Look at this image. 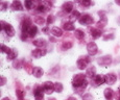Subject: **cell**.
Here are the masks:
<instances>
[{
	"instance_id": "27",
	"label": "cell",
	"mask_w": 120,
	"mask_h": 100,
	"mask_svg": "<svg viewBox=\"0 0 120 100\" xmlns=\"http://www.w3.org/2000/svg\"><path fill=\"white\" fill-rule=\"evenodd\" d=\"M63 89H64V87H63V85H62L61 82H55L54 83V91L55 92L61 93L62 91H63Z\"/></svg>"
},
{
	"instance_id": "37",
	"label": "cell",
	"mask_w": 120,
	"mask_h": 100,
	"mask_svg": "<svg viewBox=\"0 0 120 100\" xmlns=\"http://www.w3.org/2000/svg\"><path fill=\"white\" fill-rule=\"evenodd\" d=\"M4 83H5V78H4V77H1V85H3Z\"/></svg>"
},
{
	"instance_id": "41",
	"label": "cell",
	"mask_w": 120,
	"mask_h": 100,
	"mask_svg": "<svg viewBox=\"0 0 120 100\" xmlns=\"http://www.w3.org/2000/svg\"><path fill=\"white\" fill-rule=\"evenodd\" d=\"M43 31L44 32H47L48 31V28H43Z\"/></svg>"
},
{
	"instance_id": "39",
	"label": "cell",
	"mask_w": 120,
	"mask_h": 100,
	"mask_svg": "<svg viewBox=\"0 0 120 100\" xmlns=\"http://www.w3.org/2000/svg\"><path fill=\"white\" fill-rule=\"evenodd\" d=\"M75 2H77V3H82V0H74Z\"/></svg>"
},
{
	"instance_id": "21",
	"label": "cell",
	"mask_w": 120,
	"mask_h": 100,
	"mask_svg": "<svg viewBox=\"0 0 120 100\" xmlns=\"http://www.w3.org/2000/svg\"><path fill=\"white\" fill-rule=\"evenodd\" d=\"M63 28L65 30H67V31H72V30L75 29V26L73 25L72 22H66V23H64Z\"/></svg>"
},
{
	"instance_id": "8",
	"label": "cell",
	"mask_w": 120,
	"mask_h": 100,
	"mask_svg": "<svg viewBox=\"0 0 120 100\" xmlns=\"http://www.w3.org/2000/svg\"><path fill=\"white\" fill-rule=\"evenodd\" d=\"M117 80V76L113 73H110V74H107L105 76V82L108 83V85H114Z\"/></svg>"
},
{
	"instance_id": "15",
	"label": "cell",
	"mask_w": 120,
	"mask_h": 100,
	"mask_svg": "<svg viewBox=\"0 0 120 100\" xmlns=\"http://www.w3.org/2000/svg\"><path fill=\"white\" fill-rule=\"evenodd\" d=\"M91 36H92V38L93 39H98V38H100L101 37V31H100V29L99 28H91Z\"/></svg>"
},
{
	"instance_id": "35",
	"label": "cell",
	"mask_w": 120,
	"mask_h": 100,
	"mask_svg": "<svg viewBox=\"0 0 120 100\" xmlns=\"http://www.w3.org/2000/svg\"><path fill=\"white\" fill-rule=\"evenodd\" d=\"M6 7H8V3H5V2H2V4H1V10H2V11H5Z\"/></svg>"
},
{
	"instance_id": "29",
	"label": "cell",
	"mask_w": 120,
	"mask_h": 100,
	"mask_svg": "<svg viewBox=\"0 0 120 100\" xmlns=\"http://www.w3.org/2000/svg\"><path fill=\"white\" fill-rule=\"evenodd\" d=\"M73 44L71 43V42H64L63 45H62V48H63L64 50H68L70 49V48H72Z\"/></svg>"
},
{
	"instance_id": "2",
	"label": "cell",
	"mask_w": 120,
	"mask_h": 100,
	"mask_svg": "<svg viewBox=\"0 0 120 100\" xmlns=\"http://www.w3.org/2000/svg\"><path fill=\"white\" fill-rule=\"evenodd\" d=\"M1 29L4 30L8 37L15 36V29H14V27L11 24H8V23H5L4 21H1Z\"/></svg>"
},
{
	"instance_id": "6",
	"label": "cell",
	"mask_w": 120,
	"mask_h": 100,
	"mask_svg": "<svg viewBox=\"0 0 120 100\" xmlns=\"http://www.w3.org/2000/svg\"><path fill=\"white\" fill-rule=\"evenodd\" d=\"M112 63V56L111 55H105L98 59V64L102 67H108Z\"/></svg>"
},
{
	"instance_id": "10",
	"label": "cell",
	"mask_w": 120,
	"mask_h": 100,
	"mask_svg": "<svg viewBox=\"0 0 120 100\" xmlns=\"http://www.w3.org/2000/svg\"><path fill=\"white\" fill-rule=\"evenodd\" d=\"M31 26V21L29 19H25L23 20V22L21 23V29H22V32H24V33H27V31H28V29L30 28Z\"/></svg>"
},
{
	"instance_id": "16",
	"label": "cell",
	"mask_w": 120,
	"mask_h": 100,
	"mask_svg": "<svg viewBox=\"0 0 120 100\" xmlns=\"http://www.w3.org/2000/svg\"><path fill=\"white\" fill-rule=\"evenodd\" d=\"M33 44L36 46V47L42 48V47H44V46L46 45V41L44 40V39H37V40H34L33 42Z\"/></svg>"
},
{
	"instance_id": "38",
	"label": "cell",
	"mask_w": 120,
	"mask_h": 100,
	"mask_svg": "<svg viewBox=\"0 0 120 100\" xmlns=\"http://www.w3.org/2000/svg\"><path fill=\"white\" fill-rule=\"evenodd\" d=\"M67 100H76V99H75L74 97H69V98L67 99Z\"/></svg>"
},
{
	"instance_id": "23",
	"label": "cell",
	"mask_w": 120,
	"mask_h": 100,
	"mask_svg": "<svg viewBox=\"0 0 120 100\" xmlns=\"http://www.w3.org/2000/svg\"><path fill=\"white\" fill-rule=\"evenodd\" d=\"M107 22H108V19H107V17H105V16L101 17V20L97 23V28H103V27L107 25Z\"/></svg>"
},
{
	"instance_id": "20",
	"label": "cell",
	"mask_w": 120,
	"mask_h": 100,
	"mask_svg": "<svg viewBox=\"0 0 120 100\" xmlns=\"http://www.w3.org/2000/svg\"><path fill=\"white\" fill-rule=\"evenodd\" d=\"M37 32H38V28H37V26L31 25L30 28H29L28 31H27V34H28V37H30V38H34V37L37 34Z\"/></svg>"
},
{
	"instance_id": "7",
	"label": "cell",
	"mask_w": 120,
	"mask_h": 100,
	"mask_svg": "<svg viewBox=\"0 0 120 100\" xmlns=\"http://www.w3.org/2000/svg\"><path fill=\"white\" fill-rule=\"evenodd\" d=\"M44 92H45V90H44L43 87L36 88V90L34 91V98H36V100H42L43 96H44Z\"/></svg>"
},
{
	"instance_id": "19",
	"label": "cell",
	"mask_w": 120,
	"mask_h": 100,
	"mask_svg": "<svg viewBox=\"0 0 120 100\" xmlns=\"http://www.w3.org/2000/svg\"><path fill=\"white\" fill-rule=\"evenodd\" d=\"M103 94H105V97L107 100H112L113 99V95H114V92H113L112 89H105V92H103Z\"/></svg>"
},
{
	"instance_id": "28",
	"label": "cell",
	"mask_w": 120,
	"mask_h": 100,
	"mask_svg": "<svg viewBox=\"0 0 120 100\" xmlns=\"http://www.w3.org/2000/svg\"><path fill=\"white\" fill-rule=\"evenodd\" d=\"M34 22H36V24H38V25H43L44 23H45V19H44L43 17L37 16V17L34 18Z\"/></svg>"
},
{
	"instance_id": "14",
	"label": "cell",
	"mask_w": 120,
	"mask_h": 100,
	"mask_svg": "<svg viewBox=\"0 0 120 100\" xmlns=\"http://www.w3.org/2000/svg\"><path fill=\"white\" fill-rule=\"evenodd\" d=\"M11 8L14 11H23V6L19 0H14L11 3Z\"/></svg>"
},
{
	"instance_id": "4",
	"label": "cell",
	"mask_w": 120,
	"mask_h": 100,
	"mask_svg": "<svg viewBox=\"0 0 120 100\" xmlns=\"http://www.w3.org/2000/svg\"><path fill=\"white\" fill-rule=\"evenodd\" d=\"M90 57L89 56H84V57H82V59H79L77 60V67H78V69H80V70H84V69H86L87 68V66H88V64L90 63Z\"/></svg>"
},
{
	"instance_id": "13",
	"label": "cell",
	"mask_w": 120,
	"mask_h": 100,
	"mask_svg": "<svg viewBox=\"0 0 120 100\" xmlns=\"http://www.w3.org/2000/svg\"><path fill=\"white\" fill-rule=\"evenodd\" d=\"M43 73H44L43 69L40 68V67H34V68L33 69V75L37 78H40L41 76L43 75Z\"/></svg>"
},
{
	"instance_id": "24",
	"label": "cell",
	"mask_w": 120,
	"mask_h": 100,
	"mask_svg": "<svg viewBox=\"0 0 120 100\" xmlns=\"http://www.w3.org/2000/svg\"><path fill=\"white\" fill-rule=\"evenodd\" d=\"M94 80H95V83L97 85H100L102 83H105V77L101 75H95L94 76Z\"/></svg>"
},
{
	"instance_id": "25",
	"label": "cell",
	"mask_w": 120,
	"mask_h": 100,
	"mask_svg": "<svg viewBox=\"0 0 120 100\" xmlns=\"http://www.w3.org/2000/svg\"><path fill=\"white\" fill-rule=\"evenodd\" d=\"M74 34H75V38L78 39V40H82V39L85 38L84 31H82V30H80V29H76V30H75Z\"/></svg>"
},
{
	"instance_id": "33",
	"label": "cell",
	"mask_w": 120,
	"mask_h": 100,
	"mask_svg": "<svg viewBox=\"0 0 120 100\" xmlns=\"http://www.w3.org/2000/svg\"><path fill=\"white\" fill-rule=\"evenodd\" d=\"M17 96L19 100H23V92L21 90H17Z\"/></svg>"
},
{
	"instance_id": "5",
	"label": "cell",
	"mask_w": 120,
	"mask_h": 100,
	"mask_svg": "<svg viewBox=\"0 0 120 100\" xmlns=\"http://www.w3.org/2000/svg\"><path fill=\"white\" fill-rule=\"evenodd\" d=\"M80 24H84V25H90L92 24V23L94 22L93 18L91 17L90 15H82L79 17V19H78Z\"/></svg>"
},
{
	"instance_id": "9",
	"label": "cell",
	"mask_w": 120,
	"mask_h": 100,
	"mask_svg": "<svg viewBox=\"0 0 120 100\" xmlns=\"http://www.w3.org/2000/svg\"><path fill=\"white\" fill-rule=\"evenodd\" d=\"M43 88H44V90H45V93L51 94V93L54 91V83L51 82V81H46V82L43 85Z\"/></svg>"
},
{
	"instance_id": "31",
	"label": "cell",
	"mask_w": 120,
	"mask_h": 100,
	"mask_svg": "<svg viewBox=\"0 0 120 100\" xmlns=\"http://www.w3.org/2000/svg\"><path fill=\"white\" fill-rule=\"evenodd\" d=\"M91 3H92L91 0H82V2L80 4H82V6H85V7H88V6L91 5Z\"/></svg>"
},
{
	"instance_id": "34",
	"label": "cell",
	"mask_w": 120,
	"mask_h": 100,
	"mask_svg": "<svg viewBox=\"0 0 120 100\" xmlns=\"http://www.w3.org/2000/svg\"><path fill=\"white\" fill-rule=\"evenodd\" d=\"M53 21H54L53 16H49V17L47 18V20H46V22H47V24L49 25V24H51V23H53Z\"/></svg>"
},
{
	"instance_id": "1",
	"label": "cell",
	"mask_w": 120,
	"mask_h": 100,
	"mask_svg": "<svg viewBox=\"0 0 120 100\" xmlns=\"http://www.w3.org/2000/svg\"><path fill=\"white\" fill-rule=\"evenodd\" d=\"M86 76L84 74H76L72 79V85L75 89L82 90L88 85V81L86 80Z\"/></svg>"
},
{
	"instance_id": "18",
	"label": "cell",
	"mask_w": 120,
	"mask_h": 100,
	"mask_svg": "<svg viewBox=\"0 0 120 100\" xmlns=\"http://www.w3.org/2000/svg\"><path fill=\"white\" fill-rule=\"evenodd\" d=\"M86 75L89 76V77L91 78H94V76L96 75V68L95 67H90V68L87 69V72H86Z\"/></svg>"
},
{
	"instance_id": "12",
	"label": "cell",
	"mask_w": 120,
	"mask_h": 100,
	"mask_svg": "<svg viewBox=\"0 0 120 100\" xmlns=\"http://www.w3.org/2000/svg\"><path fill=\"white\" fill-rule=\"evenodd\" d=\"M62 8H63V11H65V13L69 14V13H72L73 11V3L70 1H67L65 3L63 4V6H62Z\"/></svg>"
},
{
	"instance_id": "36",
	"label": "cell",
	"mask_w": 120,
	"mask_h": 100,
	"mask_svg": "<svg viewBox=\"0 0 120 100\" xmlns=\"http://www.w3.org/2000/svg\"><path fill=\"white\" fill-rule=\"evenodd\" d=\"M84 100H92V96L90 94H87L84 96Z\"/></svg>"
},
{
	"instance_id": "42",
	"label": "cell",
	"mask_w": 120,
	"mask_h": 100,
	"mask_svg": "<svg viewBox=\"0 0 120 100\" xmlns=\"http://www.w3.org/2000/svg\"><path fill=\"white\" fill-rule=\"evenodd\" d=\"M2 100H11V99H10V98H8V97H5V98H3Z\"/></svg>"
},
{
	"instance_id": "32",
	"label": "cell",
	"mask_w": 120,
	"mask_h": 100,
	"mask_svg": "<svg viewBox=\"0 0 120 100\" xmlns=\"http://www.w3.org/2000/svg\"><path fill=\"white\" fill-rule=\"evenodd\" d=\"M11 49H10V48L8 47H6L5 45H3V44H2L1 45V51L3 53H10V51H11Z\"/></svg>"
},
{
	"instance_id": "40",
	"label": "cell",
	"mask_w": 120,
	"mask_h": 100,
	"mask_svg": "<svg viewBox=\"0 0 120 100\" xmlns=\"http://www.w3.org/2000/svg\"><path fill=\"white\" fill-rule=\"evenodd\" d=\"M115 2H116L118 5H120V0H115Z\"/></svg>"
},
{
	"instance_id": "22",
	"label": "cell",
	"mask_w": 120,
	"mask_h": 100,
	"mask_svg": "<svg viewBox=\"0 0 120 100\" xmlns=\"http://www.w3.org/2000/svg\"><path fill=\"white\" fill-rule=\"evenodd\" d=\"M17 55H18V51L16 49H11L10 51V53H8V59L10 60H14L17 59Z\"/></svg>"
},
{
	"instance_id": "26",
	"label": "cell",
	"mask_w": 120,
	"mask_h": 100,
	"mask_svg": "<svg viewBox=\"0 0 120 100\" xmlns=\"http://www.w3.org/2000/svg\"><path fill=\"white\" fill-rule=\"evenodd\" d=\"M36 0H25V7L27 10H31L34 7V3Z\"/></svg>"
},
{
	"instance_id": "3",
	"label": "cell",
	"mask_w": 120,
	"mask_h": 100,
	"mask_svg": "<svg viewBox=\"0 0 120 100\" xmlns=\"http://www.w3.org/2000/svg\"><path fill=\"white\" fill-rule=\"evenodd\" d=\"M87 51H88V53H89V55H91V56L97 54L98 47H97V45H96V43H94V42H90V43L87 45Z\"/></svg>"
},
{
	"instance_id": "30",
	"label": "cell",
	"mask_w": 120,
	"mask_h": 100,
	"mask_svg": "<svg viewBox=\"0 0 120 100\" xmlns=\"http://www.w3.org/2000/svg\"><path fill=\"white\" fill-rule=\"evenodd\" d=\"M80 13L78 11H72V15H71V17L72 18H74V19H79V17H80Z\"/></svg>"
},
{
	"instance_id": "17",
	"label": "cell",
	"mask_w": 120,
	"mask_h": 100,
	"mask_svg": "<svg viewBox=\"0 0 120 100\" xmlns=\"http://www.w3.org/2000/svg\"><path fill=\"white\" fill-rule=\"evenodd\" d=\"M51 33L53 34L54 37H57V38H60V37L63 36V30H62L60 27H52L51 28Z\"/></svg>"
},
{
	"instance_id": "11",
	"label": "cell",
	"mask_w": 120,
	"mask_h": 100,
	"mask_svg": "<svg viewBox=\"0 0 120 100\" xmlns=\"http://www.w3.org/2000/svg\"><path fill=\"white\" fill-rule=\"evenodd\" d=\"M46 53H47V51L45 49H42V48H38V49L34 50L33 52H31V54H33L34 57H36V59H40V57L44 56V55H46Z\"/></svg>"
}]
</instances>
